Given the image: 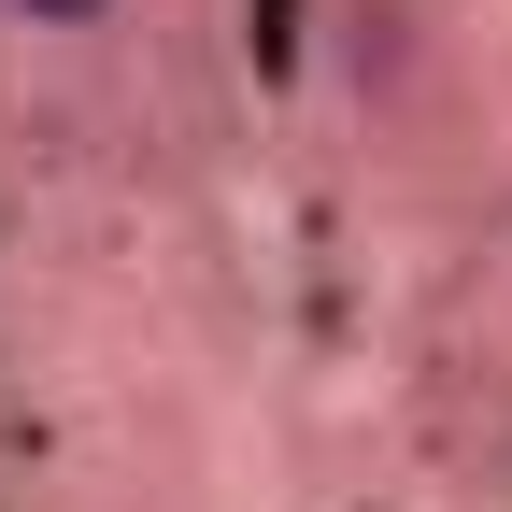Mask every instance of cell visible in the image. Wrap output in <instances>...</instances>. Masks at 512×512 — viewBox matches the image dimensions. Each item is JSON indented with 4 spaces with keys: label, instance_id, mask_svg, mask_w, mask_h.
Returning <instances> with one entry per match:
<instances>
[{
    "label": "cell",
    "instance_id": "obj_1",
    "mask_svg": "<svg viewBox=\"0 0 512 512\" xmlns=\"http://www.w3.org/2000/svg\"><path fill=\"white\" fill-rule=\"evenodd\" d=\"M15 15H29V29H86L100 0H15Z\"/></svg>",
    "mask_w": 512,
    "mask_h": 512
}]
</instances>
